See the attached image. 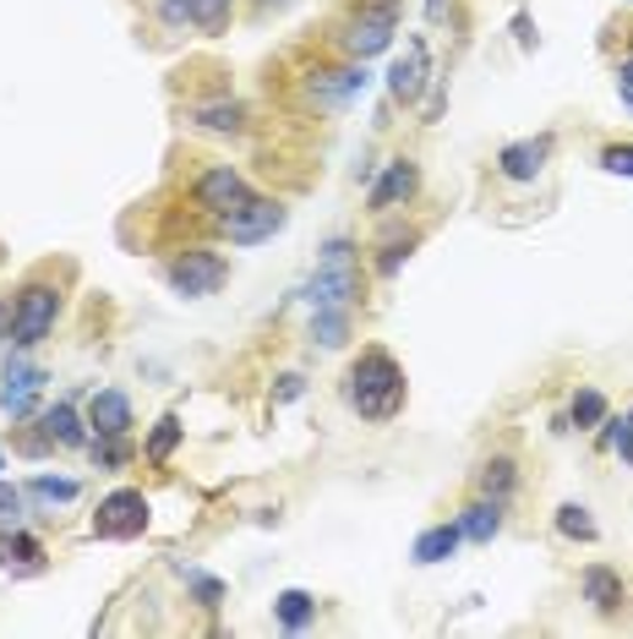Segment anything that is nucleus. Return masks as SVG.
Masks as SVG:
<instances>
[{
	"label": "nucleus",
	"instance_id": "nucleus-30",
	"mask_svg": "<svg viewBox=\"0 0 633 639\" xmlns=\"http://www.w3.org/2000/svg\"><path fill=\"white\" fill-rule=\"evenodd\" d=\"M175 575L197 590V607H219V601H224V585L213 575H202V569H191V563H175Z\"/></svg>",
	"mask_w": 633,
	"mask_h": 639
},
{
	"label": "nucleus",
	"instance_id": "nucleus-26",
	"mask_svg": "<svg viewBox=\"0 0 633 639\" xmlns=\"http://www.w3.org/2000/svg\"><path fill=\"white\" fill-rule=\"evenodd\" d=\"M612 416V405H606V393L601 388H579L569 405V427H601Z\"/></svg>",
	"mask_w": 633,
	"mask_h": 639
},
{
	"label": "nucleus",
	"instance_id": "nucleus-9",
	"mask_svg": "<svg viewBox=\"0 0 633 639\" xmlns=\"http://www.w3.org/2000/svg\"><path fill=\"white\" fill-rule=\"evenodd\" d=\"M148 530V498L137 492V487H115L99 513H93V536L99 541H137Z\"/></svg>",
	"mask_w": 633,
	"mask_h": 639
},
{
	"label": "nucleus",
	"instance_id": "nucleus-1",
	"mask_svg": "<svg viewBox=\"0 0 633 639\" xmlns=\"http://www.w3.org/2000/svg\"><path fill=\"white\" fill-rule=\"evenodd\" d=\"M404 367L378 350V345H366L355 361H350V372H344V405L361 416V421H393L399 410H404Z\"/></svg>",
	"mask_w": 633,
	"mask_h": 639
},
{
	"label": "nucleus",
	"instance_id": "nucleus-22",
	"mask_svg": "<svg viewBox=\"0 0 633 639\" xmlns=\"http://www.w3.org/2000/svg\"><path fill=\"white\" fill-rule=\"evenodd\" d=\"M191 127L202 131H247V104H235V99H219V104H197L191 110Z\"/></svg>",
	"mask_w": 633,
	"mask_h": 639
},
{
	"label": "nucleus",
	"instance_id": "nucleus-23",
	"mask_svg": "<svg viewBox=\"0 0 633 639\" xmlns=\"http://www.w3.org/2000/svg\"><path fill=\"white\" fill-rule=\"evenodd\" d=\"M39 558H44V541H33L28 530H6L0 536V569H39Z\"/></svg>",
	"mask_w": 633,
	"mask_h": 639
},
{
	"label": "nucleus",
	"instance_id": "nucleus-10",
	"mask_svg": "<svg viewBox=\"0 0 633 639\" xmlns=\"http://www.w3.org/2000/svg\"><path fill=\"white\" fill-rule=\"evenodd\" d=\"M247 197H252V181H247L241 170H230V164H213V170H202V176L191 181V202H197V213H208V219L235 213Z\"/></svg>",
	"mask_w": 633,
	"mask_h": 639
},
{
	"label": "nucleus",
	"instance_id": "nucleus-28",
	"mask_svg": "<svg viewBox=\"0 0 633 639\" xmlns=\"http://www.w3.org/2000/svg\"><path fill=\"white\" fill-rule=\"evenodd\" d=\"M415 247H421V236H415V230H404V236H388V241H382V257H378V273H382V279H393V273L410 262V252H415Z\"/></svg>",
	"mask_w": 633,
	"mask_h": 639
},
{
	"label": "nucleus",
	"instance_id": "nucleus-19",
	"mask_svg": "<svg viewBox=\"0 0 633 639\" xmlns=\"http://www.w3.org/2000/svg\"><path fill=\"white\" fill-rule=\"evenodd\" d=\"M459 541H464V536H459V519H453V525H432V530L415 536L410 558H415L421 569H432V563H448V558L459 552Z\"/></svg>",
	"mask_w": 633,
	"mask_h": 639
},
{
	"label": "nucleus",
	"instance_id": "nucleus-17",
	"mask_svg": "<svg viewBox=\"0 0 633 639\" xmlns=\"http://www.w3.org/2000/svg\"><path fill=\"white\" fill-rule=\"evenodd\" d=\"M475 492L481 498H492V503H513V492H519V465H513V453H492L481 470H475Z\"/></svg>",
	"mask_w": 633,
	"mask_h": 639
},
{
	"label": "nucleus",
	"instance_id": "nucleus-29",
	"mask_svg": "<svg viewBox=\"0 0 633 639\" xmlns=\"http://www.w3.org/2000/svg\"><path fill=\"white\" fill-rule=\"evenodd\" d=\"M557 536H569V541H595V519L584 503H563L557 509Z\"/></svg>",
	"mask_w": 633,
	"mask_h": 639
},
{
	"label": "nucleus",
	"instance_id": "nucleus-34",
	"mask_svg": "<svg viewBox=\"0 0 633 639\" xmlns=\"http://www.w3.org/2000/svg\"><path fill=\"white\" fill-rule=\"evenodd\" d=\"M301 393H307V378H301V372H284L279 388H273V399H279V405H295Z\"/></svg>",
	"mask_w": 633,
	"mask_h": 639
},
{
	"label": "nucleus",
	"instance_id": "nucleus-4",
	"mask_svg": "<svg viewBox=\"0 0 633 639\" xmlns=\"http://www.w3.org/2000/svg\"><path fill=\"white\" fill-rule=\"evenodd\" d=\"M56 318H61V290L44 284V279H28V284L17 290V301H11V345H17V350L44 345Z\"/></svg>",
	"mask_w": 633,
	"mask_h": 639
},
{
	"label": "nucleus",
	"instance_id": "nucleus-8",
	"mask_svg": "<svg viewBox=\"0 0 633 639\" xmlns=\"http://www.w3.org/2000/svg\"><path fill=\"white\" fill-rule=\"evenodd\" d=\"M44 383H50V372L33 367L28 350H17L6 361V378H0V410H6V421H28L39 410V399H44Z\"/></svg>",
	"mask_w": 633,
	"mask_h": 639
},
{
	"label": "nucleus",
	"instance_id": "nucleus-12",
	"mask_svg": "<svg viewBox=\"0 0 633 639\" xmlns=\"http://www.w3.org/2000/svg\"><path fill=\"white\" fill-rule=\"evenodd\" d=\"M415 192H421V164H415V159H393V164H382V176L366 187V208H372V213H388V208L410 202Z\"/></svg>",
	"mask_w": 633,
	"mask_h": 639
},
{
	"label": "nucleus",
	"instance_id": "nucleus-24",
	"mask_svg": "<svg viewBox=\"0 0 633 639\" xmlns=\"http://www.w3.org/2000/svg\"><path fill=\"white\" fill-rule=\"evenodd\" d=\"M22 492H28L33 503H50V509H56V503H77V498H82V487H77L71 476H33Z\"/></svg>",
	"mask_w": 633,
	"mask_h": 639
},
{
	"label": "nucleus",
	"instance_id": "nucleus-18",
	"mask_svg": "<svg viewBox=\"0 0 633 639\" xmlns=\"http://www.w3.org/2000/svg\"><path fill=\"white\" fill-rule=\"evenodd\" d=\"M459 536H464V541H475V547H492V541L503 536V503L475 498L470 509L459 513Z\"/></svg>",
	"mask_w": 633,
	"mask_h": 639
},
{
	"label": "nucleus",
	"instance_id": "nucleus-33",
	"mask_svg": "<svg viewBox=\"0 0 633 639\" xmlns=\"http://www.w3.org/2000/svg\"><path fill=\"white\" fill-rule=\"evenodd\" d=\"M601 170H606V176H629L633 181V142H612V148L601 153Z\"/></svg>",
	"mask_w": 633,
	"mask_h": 639
},
{
	"label": "nucleus",
	"instance_id": "nucleus-42",
	"mask_svg": "<svg viewBox=\"0 0 633 639\" xmlns=\"http://www.w3.org/2000/svg\"><path fill=\"white\" fill-rule=\"evenodd\" d=\"M0 470H6V453H0Z\"/></svg>",
	"mask_w": 633,
	"mask_h": 639
},
{
	"label": "nucleus",
	"instance_id": "nucleus-15",
	"mask_svg": "<svg viewBox=\"0 0 633 639\" xmlns=\"http://www.w3.org/2000/svg\"><path fill=\"white\" fill-rule=\"evenodd\" d=\"M546 159H552V137H524V142H508L498 153V170L508 181H535L546 170Z\"/></svg>",
	"mask_w": 633,
	"mask_h": 639
},
{
	"label": "nucleus",
	"instance_id": "nucleus-3",
	"mask_svg": "<svg viewBox=\"0 0 633 639\" xmlns=\"http://www.w3.org/2000/svg\"><path fill=\"white\" fill-rule=\"evenodd\" d=\"M393 33H399V0H361L339 28V50L350 61H372L393 44Z\"/></svg>",
	"mask_w": 633,
	"mask_h": 639
},
{
	"label": "nucleus",
	"instance_id": "nucleus-41",
	"mask_svg": "<svg viewBox=\"0 0 633 639\" xmlns=\"http://www.w3.org/2000/svg\"><path fill=\"white\" fill-rule=\"evenodd\" d=\"M443 11H448V0H426V17H432V22H443Z\"/></svg>",
	"mask_w": 633,
	"mask_h": 639
},
{
	"label": "nucleus",
	"instance_id": "nucleus-13",
	"mask_svg": "<svg viewBox=\"0 0 633 639\" xmlns=\"http://www.w3.org/2000/svg\"><path fill=\"white\" fill-rule=\"evenodd\" d=\"M88 427L93 438H131V399L121 388H99L88 399Z\"/></svg>",
	"mask_w": 633,
	"mask_h": 639
},
{
	"label": "nucleus",
	"instance_id": "nucleus-20",
	"mask_svg": "<svg viewBox=\"0 0 633 639\" xmlns=\"http://www.w3.org/2000/svg\"><path fill=\"white\" fill-rule=\"evenodd\" d=\"M273 618H279V629L301 635L316 618V596L312 590H279V596H273Z\"/></svg>",
	"mask_w": 633,
	"mask_h": 639
},
{
	"label": "nucleus",
	"instance_id": "nucleus-40",
	"mask_svg": "<svg viewBox=\"0 0 633 639\" xmlns=\"http://www.w3.org/2000/svg\"><path fill=\"white\" fill-rule=\"evenodd\" d=\"M617 88H633V56L617 66Z\"/></svg>",
	"mask_w": 633,
	"mask_h": 639
},
{
	"label": "nucleus",
	"instance_id": "nucleus-14",
	"mask_svg": "<svg viewBox=\"0 0 633 639\" xmlns=\"http://www.w3.org/2000/svg\"><path fill=\"white\" fill-rule=\"evenodd\" d=\"M579 590H584V601H590L601 618H617V612H623V601H629L623 575H617V569H606V563H590V569L579 575Z\"/></svg>",
	"mask_w": 633,
	"mask_h": 639
},
{
	"label": "nucleus",
	"instance_id": "nucleus-25",
	"mask_svg": "<svg viewBox=\"0 0 633 639\" xmlns=\"http://www.w3.org/2000/svg\"><path fill=\"white\" fill-rule=\"evenodd\" d=\"M181 438H187L181 416H175V410L159 416V427H153V438H148V465H170V453L181 448Z\"/></svg>",
	"mask_w": 633,
	"mask_h": 639
},
{
	"label": "nucleus",
	"instance_id": "nucleus-5",
	"mask_svg": "<svg viewBox=\"0 0 633 639\" xmlns=\"http://www.w3.org/2000/svg\"><path fill=\"white\" fill-rule=\"evenodd\" d=\"M164 279H170L175 296L202 301V296H213V290L230 279V262L213 252V247H187V252H175V262L164 268Z\"/></svg>",
	"mask_w": 633,
	"mask_h": 639
},
{
	"label": "nucleus",
	"instance_id": "nucleus-39",
	"mask_svg": "<svg viewBox=\"0 0 633 639\" xmlns=\"http://www.w3.org/2000/svg\"><path fill=\"white\" fill-rule=\"evenodd\" d=\"M284 6H290V0H252L257 17H268V11H284Z\"/></svg>",
	"mask_w": 633,
	"mask_h": 639
},
{
	"label": "nucleus",
	"instance_id": "nucleus-37",
	"mask_svg": "<svg viewBox=\"0 0 633 639\" xmlns=\"http://www.w3.org/2000/svg\"><path fill=\"white\" fill-rule=\"evenodd\" d=\"M513 33H519V44H524V50L535 44V33H530V17H513Z\"/></svg>",
	"mask_w": 633,
	"mask_h": 639
},
{
	"label": "nucleus",
	"instance_id": "nucleus-2",
	"mask_svg": "<svg viewBox=\"0 0 633 639\" xmlns=\"http://www.w3.org/2000/svg\"><path fill=\"white\" fill-rule=\"evenodd\" d=\"M361 296V262H355V241L350 236H333L322 252H316V273L307 284V301L316 307H355Z\"/></svg>",
	"mask_w": 633,
	"mask_h": 639
},
{
	"label": "nucleus",
	"instance_id": "nucleus-31",
	"mask_svg": "<svg viewBox=\"0 0 633 639\" xmlns=\"http://www.w3.org/2000/svg\"><path fill=\"white\" fill-rule=\"evenodd\" d=\"M88 453H93V465L115 470V465H127V459H131V443H127V438H93Z\"/></svg>",
	"mask_w": 633,
	"mask_h": 639
},
{
	"label": "nucleus",
	"instance_id": "nucleus-11",
	"mask_svg": "<svg viewBox=\"0 0 633 639\" xmlns=\"http://www.w3.org/2000/svg\"><path fill=\"white\" fill-rule=\"evenodd\" d=\"M426 82H432V56H426V39H410V44H404V56L388 66V93H393L399 104H421Z\"/></svg>",
	"mask_w": 633,
	"mask_h": 639
},
{
	"label": "nucleus",
	"instance_id": "nucleus-38",
	"mask_svg": "<svg viewBox=\"0 0 633 639\" xmlns=\"http://www.w3.org/2000/svg\"><path fill=\"white\" fill-rule=\"evenodd\" d=\"M6 339H11V301H0V350H6Z\"/></svg>",
	"mask_w": 633,
	"mask_h": 639
},
{
	"label": "nucleus",
	"instance_id": "nucleus-27",
	"mask_svg": "<svg viewBox=\"0 0 633 639\" xmlns=\"http://www.w3.org/2000/svg\"><path fill=\"white\" fill-rule=\"evenodd\" d=\"M235 17V0H191V28L202 33H224Z\"/></svg>",
	"mask_w": 633,
	"mask_h": 639
},
{
	"label": "nucleus",
	"instance_id": "nucleus-7",
	"mask_svg": "<svg viewBox=\"0 0 633 639\" xmlns=\"http://www.w3.org/2000/svg\"><path fill=\"white\" fill-rule=\"evenodd\" d=\"M366 88H372V71H366V61L316 66V71H307V99H312L316 110H344V104H355Z\"/></svg>",
	"mask_w": 633,
	"mask_h": 639
},
{
	"label": "nucleus",
	"instance_id": "nucleus-21",
	"mask_svg": "<svg viewBox=\"0 0 633 639\" xmlns=\"http://www.w3.org/2000/svg\"><path fill=\"white\" fill-rule=\"evenodd\" d=\"M350 318H355V307H316L312 312V345L339 350V345L350 339Z\"/></svg>",
	"mask_w": 633,
	"mask_h": 639
},
{
	"label": "nucleus",
	"instance_id": "nucleus-36",
	"mask_svg": "<svg viewBox=\"0 0 633 639\" xmlns=\"http://www.w3.org/2000/svg\"><path fill=\"white\" fill-rule=\"evenodd\" d=\"M612 443H617V453H623V465H633V421L629 416L617 421V438H612Z\"/></svg>",
	"mask_w": 633,
	"mask_h": 639
},
{
	"label": "nucleus",
	"instance_id": "nucleus-16",
	"mask_svg": "<svg viewBox=\"0 0 633 639\" xmlns=\"http://www.w3.org/2000/svg\"><path fill=\"white\" fill-rule=\"evenodd\" d=\"M39 427H44V438L56 448H88V432H93V427H82V416H77L71 399L44 405V410H39Z\"/></svg>",
	"mask_w": 633,
	"mask_h": 639
},
{
	"label": "nucleus",
	"instance_id": "nucleus-6",
	"mask_svg": "<svg viewBox=\"0 0 633 639\" xmlns=\"http://www.w3.org/2000/svg\"><path fill=\"white\" fill-rule=\"evenodd\" d=\"M284 202H273V197H247L235 213H224L219 219V230H224V241L230 247H262V241H273L279 230H284Z\"/></svg>",
	"mask_w": 633,
	"mask_h": 639
},
{
	"label": "nucleus",
	"instance_id": "nucleus-35",
	"mask_svg": "<svg viewBox=\"0 0 633 639\" xmlns=\"http://www.w3.org/2000/svg\"><path fill=\"white\" fill-rule=\"evenodd\" d=\"M159 17H164L170 28H187V22H191V0H159Z\"/></svg>",
	"mask_w": 633,
	"mask_h": 639
},
{
	"label": "nucleus",
	"instance_id": "nucleus-32",
	"mask_svg": "<svg viewBox=\"0 0 633 639\" xmlns=\"http://www.w3.org/2000/svg\"><path fill=\"white\" fill-rule=\"evenodd\" d=\"M22 509H28V492L0 476V525H22Z\"/></svg>",
	"mask_w": 633,
	"mask_h": 639
},
{
	"label": "nucleus",
	"instance_id": "nucleus-43",
	"mask_svg": "<svg viewBox=\"0 0 633 639\" xmlns=\"http://www.w3.org/2000/svg\"><path fill=\"white\" fill-rule=\"evenodd\" d=\"M629 421H633V416H629Z\"/></svg>",
	"mask_w": 633,
	"mask_h": 639
}]
</instances>
